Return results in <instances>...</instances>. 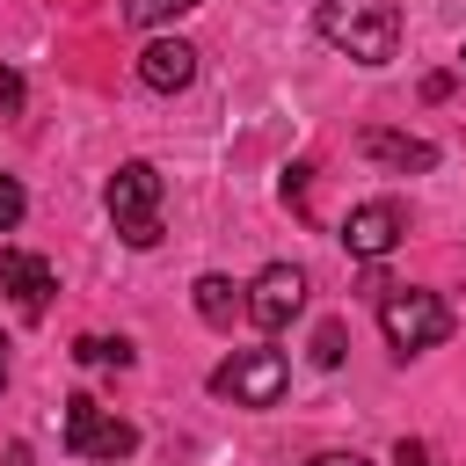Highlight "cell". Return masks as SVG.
<instances>
[{
    "mask_svg": "<svg viewBox=\"0 0 466 466\" xmlns=\"http://www.w3.org/2000/svg\"><path fill=\"white\" fill-rule=\"evenodd\" d=\"M313 29H320V44H335L357 66H393V51H400V7L393 0H320Z\"/></svg>",
    "mask_w": 466,
    "mask_h": 466,
    "instance_id": "cell-1",
    "label": "cell"
},
{
    "mask_svg": "<svg viewBox=\"0 0 466 466\" xmlns=\"http://www.w3.org/2000/svg\"><path fill=\"white\" fill-rule=\"evenodd\" d=\"M379 335H386L393 357H422V350H437L451 335V306L437 291H422V284H386L379 291Z\"/></svg>",
    "mask_w": 466,
    "mask_h": 466,
    "instance_id": "cell-2",
    "label": "cell"
},
{
    "mask_svg": "<svg viewBox=\"0 0 466 466\" xmlns=\"http://www.w3.org/2000/svg\"><path fill=\"white\" fill-rule=\"evenodd\" d=\"M160 197H167V182H160V167H153V160H124V167L109 175L102 204H109V218H116V233H124V248H153V240H160Z\"/></svg>",
    "mask_w": 466,
    "mask_h": 466,
    "instance_id": "cell-3",
    "label": "cell"
},
{
    "mask_svg": "<svg viewBox=\"0 0 466 466\" xmlns=\"http://www.w3.org/2000/svg\"><path fill=\"white\" fill-rule=\"evenodd\" d=\"M284 386H291V364H284V350H233L218 371H211V393L218 400H233V408H277L284 400Z\"/></svg>",
    "mask_w": 466,
    "mask_h": 466,
    "instance_id": "cell-4",
    "label": "cell"
},
{
    "mask_svg": "<svg viewBox=\"0 0 466 466\" xmlns=\"http://www.w3.org/2000/svg\"><path fill=\"white\" fill-rule=\"evenodd\" d=\"M66 451H73V459H95V466H124V459L138 451V430H131L116 408L73 393V400H66Z\"/></svg>",
    "mask_w": 466,
    "mask_h": 466,
    "instance_id": "cell-5",
    "label": "cell"
},
{
    "mask_svg": "<svg viewBox=\"0 0 466 466\" xmlns=\"http://www.w3.org/2000/svg\"><path fill=\"white\" fill-rule=\"evenodd\" d=\"M299 313H306V269H299V262L255 269V284H248V320H255L262 335H277V328H291Z\"/></svg>",
    "mask_w": 466,
    "mask_h": 466,
    "instance_id": "cell-6",
    "label": "cell"
},
{
    "mask_svg": "<svg viewBox=\"0 0 466 466\" xmlns=\"http://www.w3.org/2000/svg\"><path fill=\"white\" fill-rule=\"evenodd\" d=\"M400 233H408V218H400L393 197H371V204H357V211L342 218V248H350L357 262H386V255L400 248Z\"/></svg>",
    "mask_w": 466,
    "mask_h": 466,
    "instance_id": "cell-7",
    "label": "cell"
},
{
    "mask_svg": "<svg viewBox=\"0 0 466 466\" xmlns=\"http://www.w3.org/2000/svg\"><path fill=\"white\" fill-rule=\"evenodd\" d=\"M138 80H146L153 95H182V87L197 80V44H182V36H153V44L138 51Z\"/></svg>",
    "mask_w": 466,
    "mask_h": 466,
    "instance_id": "cell-8",
    "label": "cell"
},
{
    "mask_svg": "<svg viewBox=\"0 0 466 466\" xmlns=\"http://www.w3.org/2000/svg\"><path fill=\"white\" fill-rule=\"evenodd\" d=\"M0 291H7L22 313H44V306H51V291H58V277H51V262H44V255L0 248Z\"/></svg>",
    "mask_w": 466,
    "mask_h": 466,
    "instance_id": "cell-9",
    "label": "cell"
},
{
    "mask_svg": "<svg viewBox=\"0 0 466 466\" xmlns=\"http://www.w3.org/2000/svg\"><path fill=\"white\" fill-rule=\"evenodd\" d=\"M357 153L379 160V167H393V175H430V167H437V146L415 138V131H364Z\"/></svg>",
    "mask_w": 466,
    "mask_h": 466,
    "instance_id": "cell-10",
    "label": "cell"
},
{
    "mask_svg": "<svg viewBox=\"0 0 466 466\" xmlns=\"http://www.w3.org/2000/svg\"><path fill=\"white\" fill-rule=\"evenodd\" d=\"M189 299H197V320H204V328H233V320L248 313V291H240L233 277H218V269H204V277L189 284Z\"/></svg>",
    "mask_w": 466,
    "mask_h": 466,
    "instance_id": "cell-11",
    "label": "cell"
},
{
    "mask_svg": "<svg viewBox=\"0 0 466 466\" xmlns=\"http://www.w3.org/2000/svg\"><path fill=\"white\" fill-rule=\"evenodd\" d=\"M73 357L95 364V371H131V342H124V335H80Z\"/></svg>",
    "mask_w": 466,
    "mask_h": 466,
    "instance_id": "cell-12",
    "label": "cell"
},
{
    "mask_svg": "<svg viewBox=\"0 0 466 466\" xmlns=\"http://www.w3.org/2000/svg\"><path fill=\"white\" fill-rule=\"evenodd\" d=\"M189 7H204V0H124V22L131 29H160V22L189 15Z\"/></svg>",
    "mask_w": 466,
    "mask_h": 466,
    "instance_id": "cell-13",
    "label": "cell"
},
{
    "mask_svg": "<svg viewBox=\"0 0 466 466\" xmlns=\"http://www.w3.org/2000/svg\"><path fill=\"white\" fill-rule=\"evenodd\" d=\"M313 364H320V371L342 364V320H320V335H313Z\"/></svg>",
    "mask_w": 466,
    "mask_h": 466,
    "instance_id": "cell-14",
    "label": "cell"
},
{
    "mask_svg": "<svg viewBox=\"0 0 466 466\" xmlns=\"http://www.w3.org/2000/svg\"><path fill=\"white\" fill-rule=\"evenodd\" d=\"M22 211H29L22 182H15V175H0V233H15V226H22Z\"/></svg>",
    "mask_w": 466,
    "mask_h": 466,
    "instance_id": "cell-15",
    "label": "cell"
},
{
    "mask_svg": "<svg viewBox=\"0 0 466 466\" xmlns=\"http://www.w3.org/2000/svg\"><path fill=\"white\" fill-rule=\"evenodd\" d=\"M393 466H437V459H430L422 437H400V444H393Z\"/></svg>",
    "mask_w": 466,
    "mask_h": 466,
    "instance_id": "cell-16",
    "label": "cell"
},
{
    "mask_svg": "<svg viewBox=\"0 0 466 466\" xmlns=\"http://www.w3.org/2000/svg\"><path fill=\"white\" fill-rule=\"evenodd\" d=\"M306 466H371V459H357V451H313Z\"/></svg>",
    "mask_w": 466,
    "mask_h": 466,
    "instance_id": "cell-17",
    "label": "cell"
},
{
    "mask_svg": "<svg viewBox=\"0 0 466 466\" xmlns=\"http://www.w3.org/2000/svg\"><path fill=\"white\" fill-rule=\"evenodd\" d=\"M0 102H7V109H22V73H0Z\"/></svg>",
    "mask_w": 466,
    "mask_h": 466,
    "instance_id": "cell-18",
    "label": "cell"
},
{
    "mask_svg": "<svg viewBox=\"0 0 466 466\" xmlns=\"http://www.w3.org/2000/svg\"><path fill=\"white\" fill-rule=\"evenodd\" d=\"M0 466H36V459H29V444H7V451H0Z\"/></svg>",
    "mask_w": 466,
    "mask_h": 466,
    "instance_id": "cell-19",
    "label": "cell"
},
{
    "mask_svg": "<svg viewBox=\"0 0 466 466\" xmlns=\"http://www.w3.org/2000/svg\"><path fill=\"white\" fill-rule=\"evenodd\" d=\"M0 386H7V335H0Z\"/></svg>",
    "mask_w": 466,
    "mask_h": 466,
    "instance_id": "cell-20",
    "label": "cell"
},
{
    "mask_svg": "<svg viewBox=\"0 0 466 466\" xmlns=\"http://www.w3.org/2000/svg\"><path fill=\"white\" fill-rule=\"evenodd\" d=\"M459 58H466V51H459Z\"/></svg>",
    "mask_w": 466,
    "mask_h": 466,
    "instance_id": "cell-21",
    "label": "cell"
}]
</instances>
